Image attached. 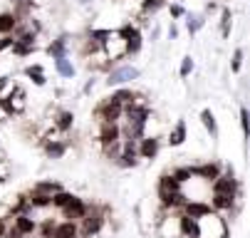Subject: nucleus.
<instances>
[{
  "mask_svg": "<svg viewBox=\"0 0 250 238\" xmlns=\"http://www.w3.org/2000/svg\"><path fill=\"white\" fill-rule=\"evenodd\" d=\"M196 238H228V223L226 218L208 209L203 216L196 218Z\"/></svg>",
  "mask_w": 250,
  "mask_h": 238,
  "instance_id": "obj_1",
  "label": "nucleus"
},
{
  "mask_svg": "<svg viewBox=\"0 0 250 238\" xmlns=\"http://www.w3.org/2000/svg\"><path fill=\"white\" fill-rule=\"evenodd\" d=\"M102 52L106 55V60H119L126 55V38L124 32L117 30V32H106V38L102 40Z\"/></svg>",
  "mask_w": 250,
  "mask_h": 238,
  "instance_id": "obj_2",
  "label": "nucleus"
},
{
  "mask_svg": "<svg viewBox=\"0 0 250 238\" xmlns=\"http://www.w3.org/2000/svg\"><path fill=\"white\" fill-rule=\"evenodd\" d=\"M82 221V226H77V236L80 238H92L94 233H99V228H102V223H104V216H102V211L99 209H87V214L80 218Z\"/></svg>",
  "mask_w": 250,
  "mask_h": 238,
  "instance_id": "obj_3",
  "label": "nucleus"
},
{
  "mask_svg": "<svg viewBox=\"0 0 250 238\" xmlns=\"http://www.w3.org/2000/svg\"><path fill=\"white\" fill-rule=\"evenodd\" d=\"M156 231L161 238H178L181 236V214H173V209H168V214L164 218H159Z\"/></svg>",
  "mask_w": 250,
  "mask_h": 238,
  "instance_id": "obj_4",
  "label": "nucleus"
},
{
  "mask_svg": "<svg viewBox=\"0 0 250 238\" xmlns=\"http://www.w3.org/2000/svg\"><path fill=\"white\" fill-rule=\"evenodd\" d=\"M210 191L213 194H233V196H238L240 184L233 179V169H228L226 174H218L216 179H213L210 181Z\"/></svg>",
  "mask_w": 250,
  "mask_h": 238,
  "instance_id": "obj_5",
  "label": "nucleus"
},
{
  "mask_svg": "<svg viewBox=\"0 0 250 238\" xmlns=\"http://www.w3.org/2000/svg\"><path fill=\"white\" fill-rule=\"evenodd\" d=\"M0 107H3L8 114H22L25 107H27V102H25V92L20 87H15L5 99H0Z\"/></svg>",
  "mask_w": 250,
  "mask_h": 238,
  "instance_id": "obj_6",
  "label": "nucleus"
},
{
  "mask_svg": "<svg viewBox=\"0 0 250 238\" xmlns=\"http://www.w3.org/2000/svg\"><path fill=\"white\" fill-rule=\"evenodd\" d=\"M122 112H124V107L109 97L106 102H102V105H99L97 117L102 119V124H112V122H119V119H122Z\"/></svg>",
  "mask_w": 250,
  "mask_h": 238,
  "instance_id": "obj_7",
  "label": "nucleus"
},
{
  "mask_svg": "<svg viewBox=\"0 0 250 238\" xmlns=\"http://www.w3.org/2000/svg\"><path fill=\"white\" fill-rule=\"evenodd\" d=\"M139 77V70L131 65H122V67H114V70L109 72V77H106V82L109 85H124V82H131Z\"/></svg>",
  "mask_w": 250,
  "mask_h": 238,
  "instance_id": "obj_8",
  "label": "nucleus"
},
{
  "mask_svg": "<svg viewBox=\"0 0 250 238\" xmlns=\"http://www.w3.org/2000/svg\"><path fill=\"white\" fill-rule=\"evenodd\" d=\"M87 203L82 201V198H77V196H72V201L67 203V206H62V214H64V218H69V221H80L84 214H87Z\"/></svg>",
  "mask_w": 250,
  "mask_h": 238,
  "instance_id": "obj_9",
  "label": "nucleus"
},
{
  "mask_svg": "<svg viewBox=\"0 0 250 238\" xmlns=\"http://www.w3.org/2000/svg\"><path fill=\"white\" fill-rule=\"evenodd\" d=\"M235 201H238V196H233V194H213L210 209L218 211V214H223V211H230V209L235 206Z\"/></svg>",
  "mask_w": 250,
  "mask_h": 238,
  "instance_id": "obj_10",
  "label": "nucleus"
},
{
  "mask_svg": "<svg viewBox=\"0 0 250 238\" xmlns=\"http://www.w3.org/2000/svg\"><path fill=\"white\" fill-rule=\"evenodd\" d=\"M139 142H141V144H139L136 154H139L141 159H154V156L159 154V139L154 137V134H151V137H141Z\"/></svg>",
  "mask_w": 250,
  "mask_h": 238,
  "instance_id": "obj_11",
  "label": "nucleus"
},
{
  "mask_svg": "<svg viewBox=\"0 0 250 238\" xmlns=\"http://www.w3.org/2000/svg\"><path fill=\"white\" fill-rule=\"evenodd\" d=\"M10 218H13V226L18 228L20 236H30V233H35V228H38V223H35V221L27 216V211L15 214V216H10Z\"/></svg>",
  "mask_w": 250,
  "mask_h": 238,
  "instance_id": "obj_12",
  "label": "nucleus"
},
{
  "mask_svg": "<svg viewBox=\"0 0 250 238\" xmlns=\"http://www.w3.org/2000/svg\"><path fill=\"white\" fill-rule=\"evenodd\" d=\"M122 32H124V38H126V55L139 52L141 50V32L136 27H131V25L122 27Z\"/></svg>",
  "mask_w": 250,
  "mask_h": 238,
  "instance_id": "obj_13",
  "label": "nucleus"
},
{
  "mask_svg": "<svg viewBox=\"0 0 250 238\" xmlns=\"http://www.w3.org/2000/svg\"><path fill=\"white\" fill-rule=\"evenodd\" d=\"M191 174H193V179H203V181H213L218 174H221V166L218 164H203V166H196V169H191Z\"/></svg>",
  "mask_w": 250,
  "mask_h": 238,
  "instance_id": "obj_14",
  "label": "nucleus"
},
{
  "mask_svg": "<svg viewBox=\"0 0 250 238\" xmlns=\"http://www.w3.org/2000/svg\"><path fill=\"white\" fill-rule=\"evenodd\" d=\"M99 139H102V144H112V142H119V139H122V127H119V122H112V124H102Z\"/></svg>",
  "mask_w": 250,
  "mask_h": 238,
  "instance_id": "obj_15",
  "label": "nucleus"
},
{
  "mask_svg": "<svg viewBox=\"0 0 250 238\" xmlns=\"http://www.w3.org/2000/svg\"><path fill=\"white\" fill-rule=\"evenodd\" d=\"M52 238H80V236H77V221L55 223V228H52Z\"/></svg>",
  "mask_w": 250,
  "mask_h": 238,
  "instance_id": "obj_16",
  "label": "nucleus"
},
{
  "mask_svg": "<svg viewBox=\"0 0 250 238\" xmlns=\"http://www.w3.org/2000/svg\"><path fill=\"white\" fill-rule=\"evenodd\" d=\"M50 198H52V196L40 194V191H35V189L25 196V201H27V206H30V209H45V206H50Z\"/></svg>",
  "mask_w": 250,
  "mask_h": 238,
  "instance_id": "obj_17",
  "label": "nucleus"
},
{
  "mask_svg": "<svg viewBox=\"0 0 250 238\" xmlns=\"http://www.w3.org/2000/svg\"><path fill=\"white\" fill-rule=\"evenodd\" d=\"M186 142V122H178L168 134V147H181Z\"/></svg>",
  "mask_w": 250,
  "mask_h": 238,
  "instance_id": "obj_18",
  "label": "nucleus"
},
{
  "mask_svg": "<svg viewBox=\"0 0 250 238\" xmlns=\"http://www.w3.org/2000/svg\"><path fill=\"white\" fill-rule=\"evenodd\" d=\"M45 151H47V156L60 159V156H64L67 144H64V142H60V139H47V142H45Z\"/></svg>",
  "mask_w": 250,
  "mask_h": 238,
  "instance_id": "obj_19",
  "label": "nucleus"
},
{
  "mask_svg": "<svg viewBox=\"0 0 250 238\" xmlns=\"http://www.w3.org/2000/svg\"><path fill=\"white\" fill-rule=\"evenodd\" d=\"M178 191H181V184H178L171 174L161 176V181H159V194H178Z\"/></svg>",
  "mask_w": 250,
  "mask_h": 238,
  "instance_id": "obj_20",
  "label": "nucleus"
},
{
  "mask_svg": "<svg viewBox=\"0 0 250 238\" xmlns=\"http://www.w3.org/2000/svg\"><path fill=\"white\" fill-rule=\"evenodd\" d=\"M18 15H13V13H3L0 15V35H10V32L15 30V25H18Z\"/></svg>",
  "mask_w": 250,
  "mask_h": 238,
  "instance_id": "obj_21",
  "label": "nucleus"
},
{
  "mask_svg": "<svg viewBox=\"0 0 250 238\" xmlns=\"http://www.w3.org/2000/svg\"><path fill=\"white\" fill-rule=\"evenodd\" d=\"M47 52L60 60V57H67V38H60V40H52V45L47 47Z\"/></svg>",
  "mask_w": 250,
  "mask_h": 238,
  "instance_id": "obj_22",
  "label": "nucleus"
},
{
  "mask_svg": "<svg viewBox=\"0 0 250 238\" xmlns=\"http://www.w3.org/2000/svg\"><path fill=\"white\" fill-rule=\"evenodd\" d=\"M201 119H203V127L208 129L210 137H218V127H216V117H213V112L210 109H203L201 112Z\"/></svg>",
  "mask_w": 250,
  "mask_h": 238,
  "instance_id": "obj_23",
  "label": "nucleus"
},
{
  "mask_svg": "<svg viewBox=\"0 0 250 238\" xmlns=\"http://www.w3.org/2000/svg\"><path fill=\"white\" fill-rule=\"evenodd\" d=\"M25 75H27V77L35 82V85H38V87H42V85H45V75H42V67H40V65H32V67H27Z\"/></svg>",
  "mask_w": 250,
  "mask_h": 238,
  "instance_id": "obj_24",
  "label": "nucleus"
},
{
  "mask_svg": "<svg viewBox=\"0 0 250 238\" xmlns=\"http://www.w3.org/2000/svg\"><path fill=\"white\" fill-rule=\"evenodd\" d=\"M32 189H35V191H40V194L52 196V194H57V191L62 189V184H57V181H40V184H35Z\"/></svg>",
  "mask_w": 250,
  "mask_h": 238,
  "instance_id": "obj_25",
  "label": "nucleus"
},
{
  "mask_svg": "<svg viewBox=\"0 0 250 238\" xmlns=\"http://www.w3.org/2000/svg\"><path fill=\"white\" fill-rule=\"evenodd\" d=\"M72 122H75L72 112H60V114H57V122H55V127H57L60 131H67V129H72Z\"/></svg>",
  "mask_w": 250,
  "mask_h": 238,
  "instance_id": "obj_26",
  "label": "nucleus"
},
{
  "mask_svg": "<svg viewBox=\"0 0 250 238\" xmlns=\"http://www.w3.org/2000/svg\"><path fill=\"white\" fill-rule=\"evenodd\" d=\"M72 201V194H67V191H57V194H52V198H50V203L52 206H57V209H62V206H67V203Z\"/></svg>",
  "mask_w": 250,
  "mask_h": 238,
  "instance_id": "obj_27",
  "label": "nucleus"
},
{
  "mask_svg": "<svg viewBox=\"0 0 250 238\" xmlns=\"http://www.w3.org/2000/svg\"><path fill=\"white\" fill-rule=\"evenodd\" d=\"M57 62V72L62 75V77H72L75 75V67H72V62H69L67 57H60V60H55Z\"/></svg>",
  "mask_w": 250,
  "mask_h": 238,
  "instance_id": "obj_28",
  "label": "nucleus"
},
{
  "mask_svg": "<svg viewBox=\"0 0 250 238\" xmlns=\"http://www.w3.org/2000/svg\"><path fill=\"white\" fill-rule=\"evenodd\" d=\"M171 176H173L178 184H186V181H191V179H193V174H191V169H188V166L173 169V172H171Z\"/></svg>",
  "mask_w": 250,
  "mask_h": 238,
  "instance_id": "obj_29",
  "label": "nucleus"
},
{
  "mask_svg": "<svg viewBox=\"0 0 250 238\" xmlns=\"http://www.w3.org/2000/svg\"><path fill=\"white\" fill-rule=\"evenodd\" d=\"M112 99H114V102H119L122 107H126L129 102L134 99V92H129V89H119L117 94H112Z\"/></svg>",
  "mask_w": 250,
  "mask_h": 238,
  "instance_id": "obj_30",
  "label": "nucleus"
},
{
  "mask_svg": "<svg viewBox=\"0 0 250 238\" xmlns=\"http://www.w3.org/2000/svg\"><path fill=\"white\" fill-rule=\"evenodd\" d=\"M159 8H164V0H144V13H156Z\"/></svg>",
  "mask_w": 250,
  "mask_h": 238,
  "instance_id": "obj_31",
  "label": "nucleus"
},
{
  "mask_svg": "<svg viewBox=\"0 0 250 238\" xmlns=\"http://www.w3.org/2000/svg\"><path fill=\"white\" fill-rule=\"evenodd\" d=\"M203 27V18H188V32L193 35V32H198Z\"/></svg>",
  "mask_w": 250,
  "mask_h": 238,
  "instance_id": "obj_32",
  "label": "nucleus"
},
{
  "mask_svg": "<svg viewBox=\"0 0 250 238\" xmlns=\"http://www.w3.org/2000/svg\"><path fill=\"white\" fill-rule=\"evenodd\" d=\"M191 70H193V60L191 57H184V62H181V77H188Z\"/></svg>",
  "mask_w": 250,
  "mask_h": 238,
  "instance_id": "obj_33",
  "label": "nucleus"
},
{
  "mask_svg": "<svg viewBox=\"0 0 250 238\" xmlns=\"http://www.w3.org/2000/svg\"><path fill=\"white\" fill-rule=\"evenodd\" d=\"M240 65H243V50H235V55H233V72H240Z\"/></svg>",
  "mask_w": 250,
  "mask_h": 238,
  "instance_id": "obj_34",
  "label": "nucleus"
},
{
  "mask_svg": "<svg viewBox=\"0 0 250 238\" xmlns=\"http://www.w3.org/2000/svg\"><path fill=\"white\" fill-rule=\"evenodd\" d=\"M230 32V10H223V35Z\"/></svg>",
  "mask_w": 250,
  "mask_h": 238,
  "instance_id": "obj_35",
  "label": "nucleus"
},
{
  "mask_svg": "<svg viewBox=\"0 0 250 238\" xmlns=\"http://www.w3.org/2000/svg\"><path fill=\"white\" fill-rule=\"evenodd\" d=\"M240 127H243V131H248V109L245 107L240 109Z\"/></svg>",
  "mask_w": 250,
  "mask_h": 238,
  "instance_id": "obj_36",
  "label": "nucleus"
},
{
  "mask_svg": "<svg viewBox=\"0 0 250 238\" xmlns=\"http://www.w3.org/2000/svg\"><path fill=\"white\" fill-rule=\"evenodd\" d=\"M52 228H55V223L47 221V223L42 226V236H45V238H52Z\"/></svg>",
  "mask_w": 250,
  "mask_h": 238,
  "instance_id": "obj_37",
  "label": "nucleus"
},
{
  "mask_svg": "<svg viewBox=\"0 0 250 238\" xmlns=\"http://www.w3.org/2000/svg\"><path fill=\"white\" fill-rule=\"evenodd\" d=\"M184 13H186V10H184L181 5H171V15H173V18H181Z\"/></svg>",
  "mask_w": 250,
  "mask_h": 238,
  "instance_id": "obj_38",
  "label": "nucleus"
},
{
  "mask_svg": "<svg viewBox=\"0 0 250 238\" xmlns=\"http://www.w3.org/2000/svg\"><path fill=\"white\" fill-rule=\"evenodd\" d=\"M5 231H8V221H5V218H0V238L5 236Z\"/></svg>",
  "mask_w": 250,
  "mask_h": 238,
  "instance_id": "obj_39",
  "label": "nucleus"
},
{
  "mask_svg": "<svg viewBox=\"0 0 250 238\" xmlns=\"http://www.w3.org/2000/svg\"><path fill=\"white\" fill-rule=\"evenodd\" d=\"M3 181H5V176H0V184H3Z\"/></svg>",
  "mask_w": 250,
  "mask_h": 238,
  "instance_id": "obj_40",
  "label": "nucleus"
},
{
  "mask_svg": "<svg viewBox=\"0 0 250 238\" xmlns=\"http://www.w3.org/2000/svg\"><path fill=\"white\" fill-rule=\"evenodd\" d=\"M82 3H89V0H82Z\"/></svg>",
  "mask_w": 250,
  "mask_h": 238,
  "instance_id": "obj_41",
  "label": "nucleus"
}]
</instances>
